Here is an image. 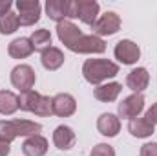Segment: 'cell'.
Returning <instances> with one entry per match:
<instances>
[{"label":"cell","mask_w":157,"mask_h":156,"mask_svg":"<svg viewBox=\"0 0 157 156\" xmlns=\"http://www.w3.org/2000/svg\"><path fill=\"white\" fill-rule=\"evenodd\" d=\"M119 74V64L110 59H86L82 64V76L90 84H102Z\"/></svg>","instance_id":"cell-1"},{"label":"cell","mask_w":157,"mask_h":156,"mask_svg":"<svg viewBox=\"0 0 157 156\" xmlns=\"http://www.w3.org/2000/svg\"><path fill=\"white\" fill-rule=\"evenodd\" d=\"M93 30V35L97 37H110V35H115L119 30H121V17H119L115 11H106L104 15H101L97 18V22L91 26Z\"/></svg>","instance_id":"cell-2"},{"label":"cell","mask_w":157,"mask_h":156,"mask_svg":"<svg viewBox=\"0 0 157 156\" xmlns=\"http://www.w3.org/2000/svg\"><path fill=\"white\" fill-rule=\"evenodd\" d=\"M17 9H18V22L20 26H33L40 20V2L39 0H17Z\"/></svg>","instance_id":"cell-3"},{"label":"cell","mask_w":157,"mask_h":156,"mask_svg":"<svg viewBox=\"0 0 157 156\" xmlns=\"http://www.w3.org/2000/svg\"><path fill=\"white\" fill-rule=\"evenodd\" d=\"M35 70L29 66V64H18L11 70V84L15 88H18L20 92H28V90H33L35 86Z\"/></svg>","instance_id":"cell-4"},{"label":"cell","mask_w":157,"mask_h":156,"mask_svg":"<svg viewBox=\"0 0 157 156\" xmlns=\"http://www.w3.org/2000/svg\"><path fill=\"white\" fill-rule=\"evenodd\" d=\"M144 110V96L143 94H132L124 97L117 107V114L122 119H133Z\"/></svg>","instance_id":"cell-5"},{"label":"cell","mask_w":157,"mask_h":156,"mask_svg":"<svg viewBox=\"0 0 157 156\" xmlns=\"http://www.w3.org/2000/svg\"><path fill=\"white\" fill-rule=\"evenodd\" d=\"M113 55L122 64H135L141 59V48L130 39H122L115 44Z\"/></svg>","instance_id":"cell-6"},{"label":"cell","mask_w":157,"mask_h":156,"mask_svg":"<svg viewBox=\"0 0 157 156\" xmlns=\"http://www.w3.org/2000/svg\"><path fill=\"white\" fill-rule=\"evenodd\" d=\"M70 51H73V53H104L106 51V42L101 39V37H97V35H84L82 33V37L70 48Z\"/></svg>","instance_id":"cell-7"},{"label":"cell","mask_w":157,"mask_h":156,"mask_svg":"<svg viewBox=\"0 0 157 156\" xmlns=\"http://www.w3.org/2000/svg\"><path fill=\"white\" fill-rule=\"evenodd\" d=\"M51 105H53V114L59 117H70L75 114L77 110V101L71 94L60 92L57 96L51 97Z\"/></svg>","instance_id":"cell-8"},{"label":"cell","mask_w":157,"mask_h":156,"mask_svg":"<svg viewBox=\"0 0 157 156\" xmlns=\"http://www.w3.org/2000/svg\"><path fill=\"white\" fill-rule=\"evenodd\" d=\"M150 84V74L146 68L139 66V68H133L128 76H126V86L133 92V94H143Z\"/></svg>","instance_id":"cell-9"},{"label":"cell","mask_w":157,"mask_h":156,"mask_svg":"<svg viewBox=\"0 0 157 156\" xmlns=\"http://www.w3.org/2000/svg\"><path fill=\"white\" fill-rule=\"evenodd\" d=\"M57 35H59V40L70 50V48L82 37V31L78 30L71 20H62V22L57 24Z\"/></svg>","instance_id":"cell-10"},{"label":"cell","mask_w":157,"mask_h":156,"mask_svg":"<svg viewBox=\"0 0 157 156\" xmlns=\"http://www.w3.org/2000/svg\"><path fill=\"white\" fill-rule=\"evenodd\" d=\"M75 140H77V136H75L73 129L68 125H59L53 130V143L60 151H70L75 145Z\"/></svg>","instance_id":"cell-11"},{"label":"cell","mask_w":157,"mask_h":156,"mask_svg":"<svg viewBox=\"0 0 157 156\" xmlns=\"http://www.w3.org/2000/svg\"><path fill=\"white\" fill-rule=\"evenodd\" d=\"M97 130L106 136V138H115L121 130V119L115 114H110V112H104L101 114L97 119Z\"/></svg>","instance_id":"cell-12"},{"label":"cell","mask_w":157,"mask_h":156,"mask_svg":"<svg viewBox=\"0 0 157 156\" xmlns=\"http://www.w3.org/2000/svg\"><path fill=\"white\" fill-rule=\"evenodd\" d=\"M77 9H78V15L77 18H80L84 24L88 26H93L99 18V2L95 0H77Z\"/></svg>","instance_id":"cell-13"},{"label":"cell","mask_w":157,"mask_h":156,"mask_svg":"<svg viewBox=\"0 0 157 156\" xmlns=\"http://www.w3.org/2000/svg\"><path fill=\"white\" fill-rule=\"evenodd\" d=\"M22 153H24V156H46L48 140L42 134H35V136L26 138L22 143Z\"/></svg>","instance_id":"cell-14"},{"label":"cell","mask_w":157,"mask_h":156,"mask_svg":"<svg viewBox=\"0 0 157 156\" xmlns=\"http://www.w3.org/2000/svg\"><path fill=\"white\" fill-rule=\"evenodd\" d=\"M64 59H66V57H64L62 50L57 48V46L48 48V50L42 51V55H40V63H42V66H44L46 70H49V72L59 70V68L64 64Z\"/></svg>","instance_id":"cell-15"},{"label":"cell","mask_w":157,"mask_h":156,"mask_svg":"<svg viewBox=\"0 0 157 156\" xmlns=\"http://www.w3.org/2000/svg\"><path fill=\"white\" fill-rule=\"evenodd\" d=\"M33 51H35L33 50V44H31V40L28 39V37H18V39L11 40L9 46H7V53L13 59H26Z\"/></svg>","instance_id":"cell-16"},{"label":"cell","mask_w":157,"mask_h":156,"mask_svg":"<svg viewBox=\"0 0 157 156\" xmlns=\"http://www.w3.org/2000/svg\"><path fill=\"white\" fill-rule=\"evenodd\" d=\"M68 9H70V0H48L46 2V13L57 24L62 20H68Z\"/></svg>","instance_id":"cell-17"},{"label":"cell","mask_w":157,"mask_h":156,"mask_svg":"<svg viewBox=\"0 0 157 156\" xmlns=\"http://www.w3.org/2000/svg\"><path fill=\"white\" fill-rule=\"evenodd\" d=\"M122 90V84L121 83H104V84H99L93 92L95 99L101 101V103H112L119 97Z\"/></svg>","instance_id":"cell-18"},{"label":"cell","mask_w":157,"mask_h":156,"mask_svg":"<svg viewBox=\"0 0 157 156\" xmlns=\"http://www.w3.org/2000/svg\"><path fill=\"white\" fill-rule=\"evenodd\" d=\"M154 129L155 127L152 123H148L144 117H133L128 123V132L133 138H150L154 134Z\"/></svg>","instance_id":"cell-19"},{"label":"cell","mask_w":157,"mask_h":156,"mask_svg":"<svg viewBox=\"0 0 157 156\" xmlns=\"http://www.w3.org/2000/svg\"><path fill=\"white\" fill-rule=\"evenodd\" d=\"M18 110V96L11 90L0 92V114L2 116H13Z\"/></svg>","instance_id":"cell-20"},{"label":"cell","mask_w":157,"mask_h":156,"mask_svg":"<svg viewBox=\"0 0 157 156\" xmlns=\"http://www.w3.org/2000/svg\"><path fill=\"white\" fill-rule=\"evenodd\" d=\"M13 125H15V130H17V136H35L40 134L42 130V125L37 121H29V119H13Z\"/></svg>","instance_id":"cell-21"},{"label":"cell","mask_w":157,"mask_h":156,"mask_svg":"<svg viewBox=\"0 0 157 156\" xmlns=\"http://www.w3.org/2000/svg\"><path fill=\"white\" fill-rule=\"evenodd\" d=\"M29 40H31V44H33V50L35 51H46L48 48H51V33L48 31V30H35L33 33H31V37H29Z\"/></svg>","instance_id":"cell-22"},{"label":"cell","mask_w":157,"mask_h":156,"mask_svg":"<svg viewBox=\"0 0 157 156\" xmlns=\"http://www.w3.org/2000/svg\"><path fill=\"white\" fill-rule=\"evenodd\" d=\"M20 22H18V15L9 11V13H4L0 15V33L2 35H11L18 30Z\"/></svg>","instance_id":"cell-23"},{"label":"cell","mask_w":157,"mask_h":156,"mask_svg":"<svg viewBox=\"0 0 157 156\" xmlns=\"http://www.w3.org/2000/svg\"><path fill=\"white\" fill-rule=\"evenodd\" d=\"M40 94L37 90H28V92H20L18 96V109L24 112H33L37 101H39Z\"/></svg>","instance_id":"cell-24"},{"label":"cell","mask_w":157,"mask_h":156,"mask_svg":"<svg viewBox=\"0 0 157 156\" xmlns=\"http://www.w3.org/2000/svg\"><path fill=\"white\" fill-rule=\"evenodd\" d=\"M33 114L35 116H40V117H46V116H51L53 114V105H51V97L49 96H42L40 94L39 101L33 109Z\"/></svg>","instance_id":"cell-25"},{"label":"cell","mask_w":157,"mask_h":156,"mask_svg":"<svg viewBox=\"0 0 157 156\" xmlns=\"http://www.w3.org/2000/svg\"><path fill=\"white\" fill-rule=\"evenodd\" d=\"M15 138H18V136H17L13 119H0V140L11 143Z\"/></svg>","instance_id":"cell-26"},{"label":"cell","mask_w":157,"mask_h":156,"mask_svg":"<svg viewBox=\"0 0 157 156\" xmlns=\"http://www.w3.org/2000/svg\"><path fill=\"white\" fill-rule=\"evenodd\" d=\"M90 156H115V149L108 143H97L91 149Z\"/></svg>","instance_id":"cell-27"},{"label":"cell","mask_w":157,"mask_h":156,"mask_svg":"<svg viewBox=\"0 0 157 156\" xmlns=\"http://www.w3.org/2000/svg\"><path fill=\"white\" fill-rule=\"evenodd\" d=\"M141 156H157V142L144 143L141 147Z\"/></svg>","instance_id":"cell-28"},{"label":"cell","mask_w":157,"mask_h":156,"mask_svg":"<svg viewBox=\"0 0 157 156\" xmlns=\"http://www.w3.org/2000/svg\"><path fill=\"white\" fill-rule=\"evenodd\" d=\"M144 119L148 121V123H152L154 127L157 125V103H154L148 110H146V114H144Z\"/></svg>","instance_id":"cell-29"},{"label":"cell","mask_w":157,"mask_h":156,"mask_svg":"<svg viewBox=\"0 0 157 156\" xmlns=\"http://www.w3.org/2000/svg\"><path fill=\"white\" fill-rule=\"evenodd\" d=\"M11 6H13L11 0H0V15L9 13V11H11Z\"/></svg>","instance_id":"cell-30"},{"label":"cell","mask_w":157,"mask_h":156,"mask_svg":"<svg viewBox=\"0 0 157 156\" xmlns=\"http://www.w3.org/2000/svg\"><path fill=\"white\" fill-rule=\"evenodd\" d=\"M9 153H11V147H9V143L0 140V156H7Z\"/></svg>","instance_id":"cell-31"}]
</instances>
